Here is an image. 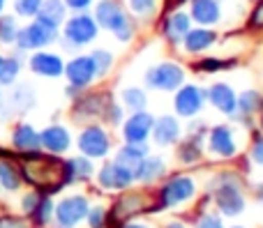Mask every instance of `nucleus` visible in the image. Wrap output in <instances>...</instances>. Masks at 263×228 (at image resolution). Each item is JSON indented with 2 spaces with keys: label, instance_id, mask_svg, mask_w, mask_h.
Listing matches in <instances>:
<instances>
[{
  "label": "nucleus",
  "instance_id": "f257e3e1",
  "mask_svg": "<svg viewBox=\"0 0 263 228\" xmlns=\"http://www.w3.org/2000/svg\"><path fill=\"white\" fill-rule=\"evenodd\" d=\"M23 173L32 184L46 189V192H55L67 178V164L53 159V157H42L32 152L23 159Z\"/></svg>",
  "mask_w": 263,
  "mask_h": 228
},
{
  "label": "nucleus",
  "instance_id": "f03ea898",
  "mask_svg": "<svg viewBox=\"0 0 263 228\" xmlns=\"http://www.w3.org/2000/svg\"><path fill=\"white\" fill-rule=\"evenodd\" d=\"M95 18L102 28L114 30V35L118 37L120 42H127L132 37V32H134L132 21L127 18V14L123 12V7H120L116 0H102L95 9Z\"/></svg>",
  "mask_w": 263,
  "mask_h": 228
},
{
  "label": "nucleus",
  "instance_id": "7ed1b4c3",
  "mask_svg": "<svg viewBox=\"0 0 263 228\" xmlns=\"http://www.w3.org/2000/svg\"><path fill=\"white\" fill-rule=\"evenodd\" d=\"M55 37H58V28H51L35 18L26 28H18L14 44H16L18 51H35V49L49 46L51 42H55Z\"/></svg>",
  "mask_w": 263,
  "mask_h": 228
},
{
  "label": "nucleus",
  "instance_id": "20e7f679",
  "mask_svg": "<svg viewBox=\"0 0 263 228\" xmlns=\"http://www.w3.org/2000/svg\"><path fill=\"white\" fill-rule=\"evenodd\" d=\"M65 42L69 46H83V44H90L97 35V23L92 16L88 14H77L72 16L67 23H65Z\"/></svg>",
  "mask_w": 263,
  "mask_h": 228
},
{
  "label": "nucleus",
  "instance_id": "39448f33",
  "mask_svg": "<svg viewBox=\"0 0 263 228\" xmlns=\"http://www.w3.org/2000/svg\"><path fill=\"white\" fill-rule=\"evenodd\" d=\"M145 81H148L150 88H157V90H176L185 81V72L173 63H164L150 69Z\"/></svg>",
  "mask_w": 263,
  "mask_h": 228
},
{
  "label": "nucleus",
  "instance_id": "423d86ee",
  "mask_svg": "<svg viewBox=\"0 0 263 228\" xmlns=\"http://www.w3.org/2000/svg\"><path fill=\"white\" fill-rule=\"evenodd\" d=\"M86 215H88V201H86L83 196L65 198V201L58 205V210H55L58 224L63 226V228H72V226H77Z\"/></svg>",
  "mask_w": 263,
  "mask_h": 228
},
{
  "label": "nucleus",
  "instance_id": "0eeeda50",
  "mask_svg": "<svg viewBox=\"0 0 263 228\" xmlns=\"http://www.w3.org/2000/svg\"><path fill=\"white\" fill-rule=\"evenodd\" d=\"M65 74H67L69 83L74 88H86L88 83L95 78V65H92L90 55H79L72 63L65 67Z\"/></svg>",
  "mask_w": 263,
  "mask_h": 228
},
{
  "label": "nucleus",
  "instance_id": "6e6552de",
  "mask_svg": "<svg viewBox=\"0 0 263 228\" xmlns=\"http://www.w3.org/2000/svg\"><path fill=\"white\" fill-rule=\"evenodd\" d=\"M192 194H194V182L190 178H173L164 184L159 198H162V205H178L192 198Z\"/></svg>",
  "mask_w": 263,
  "mask_h": 228
},
{
  "label": "nucleus",
  "instance_id": "1a4fd4ad",
  "mask_svg": "<svg viewBox=\"0 0 263 228\" xmlns=\"http://www.w3.org/2000/svg\"><path fill=\"white\" fill-rule=\"evenodd\" d=\"M30 69L40 76H60L65 72V65L60 60V55L55 53H46V51H37V53L30 55Z\"/></svg>",
  "mask_w": 263,
  "mask_h": 228
},
{
  "label": "nucleus",
  "instance_id": "9d476101",
  "mask_svg": "<svg viewBox=\"0 0 263 228\" xmlns=\"http://www.w3.org/2000/svg\"><path fill=\"white\" fill-rule=\"evenodd\" d=\"M81 150L88 157H104L109 152V136L102 132L100 127H88L81 134V141H79Z\"/></svg>",
  "mask_w": 263,
  "mask_h": 228
},
{
  "label": "nucleus",
  "instance_id": "9b49d317",
  "mask_svg": "<svg viewBox=\"0 0 263 228\" xmlns=\"http://www.w3.org/2000/svg\"><path fill=\"white\" fill-rule=\"evenodd\" d=\"M203 106V90L196 86H185L176 95V111L180 115H194Z\"/></svg>",
  "mask_w": 263,
  "mask_h": 228
},
{
  "label": "nucleus",
  "instance_id": "f8f14e48",
  "mask_svg": "<svg viewBox=\"0 0 263 228\" xmlns=\"http://www.w3.org/2000/svg\"><path fill=\"white\" fill-rule=\"evenodd\" d=\"M150 129H153V118L143 111H136L125 125V138L127 143H143Z\"/></svg>",
  "mask_w": 263,
  "mask_h": 228
},
{
  "label": "nucleus",
  "instance_id": "ddd939ff",
  "mask_svg": "<svg viewBox=\"0 0 263 228\" xmlns=\"http://www.w3.org/2000/svg\"><path fill=\"white\" fill-rule=\"evenodd\" d=\"M132 180H134V173L129 169H125V166H120L118 161L104 166L100 173V182L109 189H123V187H127Z\"/></svg>",
  "mask_w": 263,
  "mask_h": 228
},
{
  "label": "nucleus",
  "instance_id": "4468645a",
  "mask_svg": "<svg viewBox=\"0 0 263 228\" xmlns=\"http://www.w3.org/2000/svg\"><path fill=\"white\" fill-rule=\"evenodd\" d=\"M35 18L51 28H60V23L65 21V3L63 0H42Z\"/></svg>",
  "mask_w": 263,
  "mask_h": 228
},
{
  "label": "nucleus",
  "instance_id": "2eb2a0df",
  "mask_svg": "<svg viewBox=\"0 0 263 228\" xmlns=\"http://www.w3.org/2000/svg\"><path fill=\"white\" fill-rule=\"evenodd\" d=\"M192 16H194L196 23L213 26V23L219 21L222 9H219L217 0H192Z\"/></svg>",
  "mask_w": 263,
  "mask_h": 228
},
{
  "label": "nucleus",
  "instance_id": "dca6fc26",
  "mask_svg": "<svg viewBox=\"0 0 263 228\" xmlns=\"http://www.w3.org/2000/svg\"><path fill=\"white\" fill-rule=\"evenodd\" d=\"M217 205L222 208L224 215L233 217L238 215V212L242 210V196H240V189L236 187V184H224L222 189L217 192Z\"/></svg>",
  "mask_w": 263,
  "mask_h": 228
},
{
  "label": "nucleus",
  "instance_id": "f3484780",
  "mask_svg": "<svg viewBox=\"0 0 263 228\" xmlns=\"http://www.w3.org/2000/svg\"><path fill=\"white\" fill-rule=\"evenodd\" d=\"M210 150L217 152L222 157H231L236 152V143H233V134L229 127H215L210 132Z\"/></svg>",
  "mask_w": 263,
  "mask_h": 228
},
{
  "label": "nucleus",
  "instance_id": "a211bd4d",
  "mask_svg": "<svg viewBox=\"0 0 263 228\" xmlns=\"http://www.w3.org/2000/svg\"><path fill=\"white\" fill-rule=\"evenodd\" d=\"M208 97L219 111H224V113H233V111L238 109L236 95H233V90L229 86H224V83H217V86L210 88Z\"/></svg>",
  "mask_w": 263,
  "mask_h": 228
},
{
  "label": "nucleus",
  "instance_id": "6ab92c4d",
  "mask_svg": "<svg viewBox=\"0 0 263 228\" xmlns=\"http://www.w3.org/2000/svg\"><path fill=\"white\" fill-rule=\"evenodd\" d=\"M182 39H185V49L190 51V53H201V51H205L208 46H213L215 32L205 30V28H196V30H192L190 28Z\"/></svg>",
  "mask_w": 263,
  "mask_h": 228
},
{
  "label": "nucleus",
  "instance_id": "aec40b11",
  "mask_svg": "<svg viewBox=\"0 0 263 228\" xmlns=\"http://www.w3.org/2000/svg\"><path fill=\"white\" fill-rule=\"evenodd\" d=\"M187 30H190V16L182 12L171 14V16L166 18V23H164V32H166V37L173 44H178V42L187 35Z\"/></svg>",
  "mask_w": 263,
  "mask_h": 228
},
{
  "label": "nucleus",
  "instance_id": "412c9836",
  "mask_svg": "<svg viewBox=\"0 0 263 228\" xmlns=\"http://www.w3.org/2000/svg\"><path fill=\"white\" fill-rule=\"evenodd\" d=\"M178 134H180V127H178L176 118H171V115H164L155 122V141L162 143V146L173 143L178 138Z\"/></svg>",
  "mask_w": 263,
  "mask_h": 228
},
{
  "label": "nucleus",
  "instance_id": "4be33fe9",
  "mask_svg": "<svg viewBox=\"0 0 263 228\" xmlns=\"http://www.w3.org/2000/svg\"><path fill=\"white\" fill-rule=\"evenodd\" d=\"M40 143H44L51 152H63L69 148V134L63 127H49L42 132Z\"/></svg>",
  "mask_w": 263,
  "mask_h": 228
},
{
  "label": "nucleus",
  "instance_id": "5701e85b",
  "mask_svg": "<svg viewBox=\"0 0 263 228\" xmlns=\"http://www.w3.org/2000/svg\"><path fill=\"white\" fill-rule=\"evenodd\" d=\"M143 155H145V146H143V143H129L127 148H123V150L118 152V164L125 166V169H129L132 173H134V169L141 164Z\"/></svg>",
  "mask_w": 263,
  "mask_h": 228
},
{
  "label": "nucleus",
  "instance_id": "b1692460",
  "mask_svg": "<svg viewBox=\"0 0 263 228\" xmlns=\"http://www.w3.org/2000/svg\"><path fill=\"white\" fill-rule=\"evenodd\" d=\"M14 146H16L18 150L32 152V150H37V146H40V136H37V132L32 127L21 125V127H16V132H14Z\"/></svg>",
  "mask_w": 263,
  "mask_h": 228
},
{
  "label": "nucleus",
  "instance_id": "393cba45",
  "mask_svg": "<svg viewBox=\"0 0 263 228\" xmlns=\"http://www.w3.org/2000/svg\"><path fill=\"white\" fill-rule=\"evenodd\" d=\"M21 72V60L14 55H0V86H12Z\"/></svg>",
  "mask_w": 263,
  "mask_h": 228
},
{
  "label": "nucleus",
  "instance_id": "a878e982",
  "mask_svg": "<svg viewBox=\"0 0 263 228\" xmlns=\"http://www.w3.org/2000/svg\"><path fill=\"white\" fill-rule=\"evenodd\" d=\"M162 173H164L162 159H141V164L134 169V178L139 180H155Z\"/></svg>",
  "mask_w": 263,
  "mask_h": 228
},
{
  "label": "nucleus",
  "instance_id": "bb28decb",
  "mask_svg": "<svg viewBox=\"0 0 263 228\" xmlns=\"http://www.w3.org/2000/svg\"><path fill=\"white\" fill-rule=\"evenodd\" d=\"M139 210H143V198H141L139 194H129V196H125L123 201L118 203V208H116L114 215L120 219V217H132V215H136Z\"/></svg>",
  "mask_w": 263,
  "mask_h": 228
},
{
  "label": "nucleus",
  "instance_id": "cd10ccee",
  "mask_svg": "<svg viewBox=\"0 0 263 228\" xmlns=\"http://www.w3.org/2000/svg\"><path fill=\"white\" fill-rule=\"evenodd\" d=\"M16 32H18L16 18L0 14V44H14V39H16Z\"/></svg>",
  "mask_w": 263,
  "mask_h": 228
},
{
  "label": "nucleus",
  "instance_id": "c85d7f7f",
  "mask_svg": "<svg viewBox=\"0 0 263 228\" xmlns=\"http://www.w3.org/2000/svg\"><path fill=\"white\" fill-rule=\"evenodd\" d=\"M51 212H53V203L49 201V198H40L37 201V205L32 208V219L37 221V224H49L51 221Z\"/></svg>",
  "mask_w": 263,
  "mask_h": 228
},
{
  "label": "nucleus",
  "instance_id": "c756f323",
  "mask_svg": "<svg viewBox=\"0 0 263 228\" xmlns=\"http://www.w3.org/2000/svg\"><path fill=\"white\" fill-rule=\"evenodd\" d=\"M92 58V65H95V76H104L106 72H109L111 63H114V58H111L109 51H95V53L90 55Z\"/></svg>",
  "mask_w": 263,
  "mask_h": 228
},
{
  "label": "nucleus",
  "instance_id": "7c9ffc66",
  "mask_svg": "<svg viewBox=\"0 0 263 228\" xmlns=\"http://www.w3.org/2000/svg\"><path fill=\"white\" fill-rule=\"evenodd\" d=\"M9 101H12V104L16 106V109L26 111L28 106L32 104V90H30L28 86H18L16 90L12 92V99H9Z\"/></svg>",
  "mask_w": 263,
  "mask_h": 228
},
{
  "label": "nucleus",
  "instance_id": "2f4dec72",
  "mask_svg": "<svg viewBox=\"0 0 263 228\" xmlns=\"http://www.w3.org/2000/svg\"><path fill=\"white\" fill-rule=\"evenodd\" d=\"M123 99H125V104L134 111H143V106H145V95L139 90V88H129V90H125Z\"/></svg>",
  "mask_w": 263,
  "mask_h": 228
},
{
  "label": "nucleus",
  "instance_id": "473e14b6",
  "mask_svg": "<svg viewBox=\"0 0 263 228\" xmlns=\"http://www.w3.org/2000/svg\"><path fill=\"white\" fill-rule=\"evenodd\" d=\"M42 0H14V12L18 14V16H35L37 9H40Z\"/></svg>",
  "mask_w": 263,
  "mask_h": 228
},
{
  "label": "nucleus",
  "instance_id": "72a5a7b5",
  "mask_svg": "<svg viewBox=\"0 0 263 228\" xmlns=\"http://www.w3.org/2000/svg\"><path fill=\"white\" fill-rule=\"evenodd\" d=\"M0 182L5 189H16L18 187V173L9 164H0Z\"/></svg>",
  "mask_w": 263,
  "mask_h": 228
},
{
  "label": "nucleus",
  "instance_id": "f704fd0d",
  "mask_svg": "<svg viewBox=\"0 0 263 228\" xmlns=\"http://www.w3.org/2000/svg\"><path fill=\"white\" fill-rule=\"evenodd\" d=\"M259 104H261V97L256 95L254 90H252V92H242V97L238 99V106H240L242 113H252V111H256V109H259Z\"/></svg>",
  "mask_w": 263,
  "mask_h": 228
},
{
  "label": "nucleus",
  "instance_id": "c9c22d12",
  "mask_svg": "<svg viewBox=\"0 0 263 228\" xmlns=\"http://www.w3.org/2000/svg\"><path fill=\"white\" fill-rule=\"evenodd\" d=\"M129 7L139 16H148L155 12V0H129Z\"/></svg>",
  "mask_w": 263,
  "mask_h": 228
},
{
  "label": "nucleus",
  "instance_id": "e433bc0d",
  "mask_svg": "<svg viewBox=\"0 0 263 228\" xmlns=\"http://www.w3.org/2000/svg\"><path fill=\"white\" fill-rule=\"evenodd\" d=\"M182 161H192L194 157H199V148H196V143H187V146H182Z\"/></svg>",
  "mask_w": 263,
  "mask_h": 228
},
{
  "label": "nucleus",
  "instance_id": "4c0bfd02",
  "mask_svg": "<svg viewBox=\"0 0 263 228\" xmlns=\"http://www.w3.org/2000/svg\"><path fill=\"white\" fill-rule=\"evenodd\" d=\"M199 67L203 69V72H217V69L224 67V63H219V60H215V58H208V60H203Z\"/></svg>",
  "mask_w": 263,
  "mask_h": 228
},
{
  "label": "nucleus",
  "instance_id": "58836bf2",
  "mask_svg": "<svg viewBox=\"0 0 263 228\" xmlns=\"http://www.w3.org/2000/svg\"><path fill=\"white\" fill-rule=\"evenodd\" d=\"M250 23L254 28H263V0L256 5V9H254V14H252V21Z\"/></svg>",
  "mask_w": 263,
  "mask_h": 228
},
{
  "label": "nucleus",
  "instance_id": "ea45409f",
  "mask_svg": "<svg viewBox=\"0 0 263 228\" xmlns=\"http://www.w3.org/2000/svg\"><path fill=\"white\" fill-rule=\"evenodd\" d=\"M0 228H26L21 219H14V217H3L0 219Z\"/></svg>",
  "mask_w": 263,
  "mask_h": 228
},
{
  "label": "nucleus",
  "instance_id": "a19ab883",
  "mask_svg": "<svg viewBox=\"0 0 263 228\" xmlns=\"http://www.w3.org/2000/svg\"><path fill=\"white\" fill-rule=\"evenodd\" d=\"M102 221H104V210H102V208H95V210L90 212V226L92 228H100Z\"/></svg>",
  "mask_w": 263,
  "mask_h": 228
},
{
  "label": "nucleus",
  "instance_id": "79ce46f5",
  "mask_svg": "<svg viewBox=\"0 0 263 228\" xmlns=\"http://www.w3.org/2000/svg\"><path fill=\"white\" fill-rule=\"evenodd\" d=\"M65 3V7H72V9H77V12H81V9H86L88 5L92 3V0H63Z\"/></svg>",
  "mask_w": 263,
  "mask_h": 228
},
{
  "label": "nucleus",
  "instance_id": "37998d69",
  "mask_svg": "<svg viewBox=\"0 0 263 228\" xmlns=\"http://www.w3.org/2000/svg\"><path fill=\"white\" fill-rule=\"evenodd\" d=\"M199 228H222V221H219L217 217L210 215V217H205V219L201 221V226H199Z\"/></svg>",
  "mask_w": 263,
  "mask_h": 228
},
{
  "label": "nucleus",
  "instance_id": "c03bdc74",
  "mask_svg": "<svg viewBox=\"0 0 263 228\" xmlns=\"http://www.w3.org/2000/svg\"><path fill=\"white\" fill-rule=\"evenodd\" d=\"M254 159H256V164H263V141H256V146H254Z\"/></svg>",
  "mask_w": 263,
  "mask_h": 228
},
{
  "label": "nucleus",
  "instance_id": "a18cd8bd",
  "mask_svg": "<svg viewBox=\"0 0 263 228\" xmlns=\"http://www.w3.org/2000/svg\"><path fill=\"white\" fill-rule=\"evenodd\" d=\"M5 3H7V0H0V14L5 12Z\"/></svg>",
  "mask_w": 263,
  "mask_h": 228
},
{
  "label": "nucleus",
  "instance_id": "49530a36",
  "mask_svg": "<svg viewBox=\"0 0 263 228\" xmlns=\"http://www.w3.org/2000/svg\"><path fill=\"white\" fill-rule=\"evenodd\" d=\"M171 228H182V226H180V224H173V226H171Z\"/></svg>",
  "mask_w": 263,
  "mask_h": 228
},
{
  "label": "nucleus",
  "instance_id": "de8ad7c7",
  "mask_svg": "<svg viewBox=\"0 0 263 228\" xmlns=\"http://www.w3.org/2000/svg\"><path fill=\"white\" fill-rule=\"evenodd\" d=\"M127 228H145V226H127Z\"/></svg>",
  "mask_w": 263,
  "mask_h": 228
},
{
  "label": "nucleus",
  "instance_id": "09e8293b",
  "mask_svg": "<svg viewBox=\"0 0 263 228\" xmlns=\"http://www.w3.org/2000/svg\"><path fill=\"white\" fill-rule=\"evenodd\" d=\"M261 127H263V122H261Z\"/></svg>",
  "mask_w": 263,
  "mask_h": 228
}]
</instances>
